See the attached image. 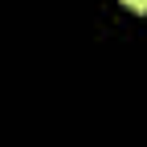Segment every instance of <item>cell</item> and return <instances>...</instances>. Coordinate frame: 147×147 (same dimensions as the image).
<instances>
[{
    "mask_svg": "<svg viewBox=\"0 0 147 147\" xmlns=\"http://www.w3.org/2000/svg\"><path fill=\"white\" fill-rule=\"evenodd\" d=\"M123 4L131 8V12H147V0H123Z\"/></svg>",
    "mask_w": 147,
    "mask_h": 147,
    "instance_id": "1",
    "label": "cell"
}]
</instances>
